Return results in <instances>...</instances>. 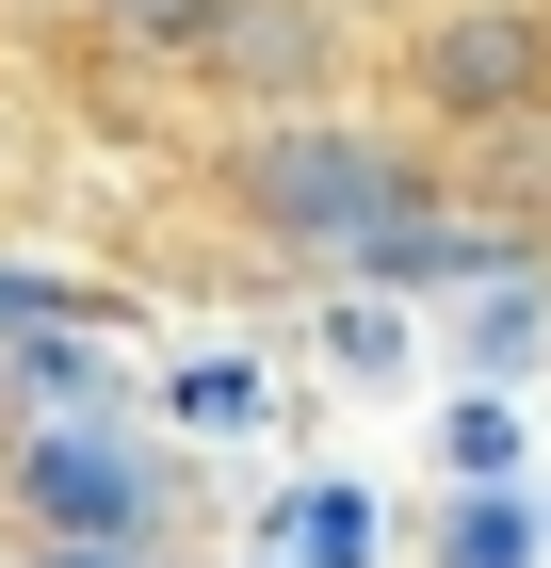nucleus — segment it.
Returning <instances> with one entry per match:
<instances>
[{
	"instance_id": "1",
	"label": "nucleus",
	"mask_w": 551,
	"mask_h": 568,
	"mask_svg": "<svg viewBox=\"0 0 551 568\" xmlns=\"http://www.w3.org/2000/svg\"><path fill=\"white\" fill-rule=\"evenodd\" d=\"M212 195L259 227V244H293V261H438V163L422 131H389V114H227L212 146Z\"/></svg>"
},
{
	"instance_id": "3",
	"label": "nucleus",
	"mask_w": 551,
	"mask_h": 568,
	"mask_svg": "<svg viewBox=\"0 0 551 568\" xmlns=\"http://www.w3.org/2000/svg\"><path fill=\"white\" fill-rule=\"evenodd\" d=\"M389 82L422 131H519L551 114V0H422L389 33Z\"/></svg>"
},
{
	"instance_id": "6",
	"label": "nucleus",
	"mask_w": 551,
	"mask_h": 568,
	"mask_svg": "<svg viewBox=\"0 0 551 568\" xmlns=\"http://www.w3.org/2000/svg\"><path fill=\"white\" fill-rule=\"evenodd\" d=\"M33 568H146V536H49Z\"/></svg>"
},
{
	"instance_id": "5",
	"label": "nucleus",
	"mask_w": 551,
	"mask_h": 568,
	"mask_svg": "<svg viewBox=\"0 0 551 568\" xmlns=\"http://www.w3.org/2000/svg\"><path fill=\"white\" fill-rule=\"evenodd\" d=\"M293 568H374V504L357 487H308L293 504Z\"/></svg>"
},
{
	"instance_id": "7",
	"label": "nucleus",
	"mask_w": 551,
	"mask_h": 568,
	"mask_svg": "<svg viewBox=\"0 0 551 568\" xmlns=\"http://www.w3.org/2000/svg\"><path fill=\"white\" fill-rule=\"evenodd\" d=\"M98 17H146V0H98Z\"/></svg>"
},
{
	"instance_id": "4",
	"label": "nucleus",
	"mask_w": 551,
	"mask_h": 568,
	"mask_svg": "<svg viewBox=\"0 0 551 568\" xmlns=\"http://www.w3.org/2000/svg\"><path fill=\"white\" fill-rule=\"evenodd\" d=\"M33 504H49V536H146V487L114 455H65V438L33 455Z\"/></svg>"
},
{
	"instance_id": "2",
	"label": "nucleus",
	"mask_w": 551,
	"mask_h": 568,
	"mask_svg": "<svg viewBox=\"0 0 551 568\" xmlns=\"http://www.w3.org/2000/svg\"><path fill=\"white\" fill-rule=\"evenodd\" d=\"M146 49H163L212 114H308V98H340L357 17H340V0H146Z\"/></svg>"
}]
</instances>
